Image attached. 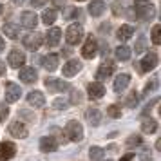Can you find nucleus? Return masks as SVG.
I'll use <instances>...</instances> for the list:
<instances>
[{"mask_svg":"<svg viewBox=\"0 0 161 161\" xmlns=\"http://www.w3.org/2000/svg\"><path fill=\"white\" fill-rule=\"evenodd\" d=\"M67 44H71V45H76V44H80V40L83 38V27H81L80 24H73V25H69L67 27Z\"/></svg>","mask_w":161,"mask_h":161,"instance_id":"f257e3e1","label":"nucleus"},{"mask_svg":"<svg viewBox=\"0 0 161 161\" xmlns=\"http://www.w3.org/2000/svg\"><path fill=\"white\" fill-rule=\"evenodd\" d=\"M65 136L71 141H81V138H83V127L78 121H69L65 127Z\"/></svg>","mask_w":161,"mask_h":161,"instance_id":"f03ea898","label":"nucleus"},{"mask_svg":"<svg viewBox=\"0 0 161 161\" xmlns=\"http://www.w3.org/2000/svg\"><path fill=\"white\" fill-rule=\"evenodd\" d=\"M24 45L29 51H38L40 45H42V35L40 33H29L27 36L24 38Z\"/></svg>","mask_w":161,"mask_h":161,"instance_id":"7ed1b4c3","label":"nucleus"},{"mask_svg":"<svg viewBox=\"0 0 161 161\" xmlns=\"http://www.w3.org/2000/svg\"><path fill=\"white\" fill-rule=\"evenodd\" d=\"M20 96H22V89L16 83H13V81H8L6 83V100L9 103H13V102H18Z\"/></svg>","mask_w":161,"mask_h":161,"instance_id":"20e7f679","label":"nucleus"},{"mask_svg":"<svg viewBox=\"0 0 161 161\" xmlns=\"http://www.w3.org/2000/svg\"><path fill=\"white\" fill-rule=\"evenodd\" d=\"M96 51H98V42H96L94 36H89L87 42L81 47V56H83V58H94Z\"/></svg>","mask_w":161,"mask_h":161,"instance_id":"39448f33","label":"nucleus"},{"mask_svg":"<svg viewBox=\"0 0 161 161\" xmlns=\"http://www.w3.org/2000/svg\"><path fill=\"white\" fill-rule=\"evenodd\" d=\"M45 87L49 89L51 92H64V91H67L71 85L65 83V81L58 80V78H45Z\"/></svg>","mask_w":161,"mask_h":161,"instance_id":"423d86ee","label":"nucleus"},{"mask_svg":"<svg viewBox=\"0 0 161 161\" xmlns=\"http://www.w3.org/2000/svg\"><path fill=\"white\" fill-rule=\"evenodd\" d=\"M16 147L11 141H2L0 143V161H8L11 158H15Z\"/></svg>","mask_w":161,"mask_h":161,"instance_id":"0eeeda50","label":"nucleus"},{"mask_svg":"<svg viewBox=\"0 0 161 161\" xmlns=\"http://www.w3.org/2000/svg\"><path fill=\"white\" fill-rule=\"evenodd\" d=\"M81 67H83V65H81L80 60H69L65 65H64L62 73H64V76H65V78H71V76H74L76 73H80Z\"/></svg>","mask_w":161,"mask_h":161,"instance_id":"6e6552de","label":"nucleus"},{"mask_svg":"<svg viewBox=\"0 0 161 161\" xmlns=\"http://www.w3.org/2000/svg\"><path fill=\"white\" fill-rule=\"evenodd\" d=\"M134 11H136L138 18H141V20H150L154 16V13H156L154 6H150V4H139V6H136Z\"/></svg>","mask_w":161,"mask_h":161,"instance_id":"1a4fd4ad","label":"nucleus"},{"mask_svg":"<svg viewBox=\"0 0 161 161\" xmlns=\"http://www.w3.org/2000/svg\"><path fill=\"white\" fill-rule=\"evenodd\" d=\"M9 134L13 136V138H27V129H25V125L22 121H13V123L9 125Z\"/></svg>","mask_w":161,"mask_h":161,"instance_id":"9d476101","label":"nucleus"},{"mask_svg":"<svg viewBox=\"0 0 161 161\" xmlns=\"http://www.w3.org/2000/svg\"><path fill=\"white\" fill-rule=\"evenodd\" d=\"M87 92L92 100H100L105 96V87H103L100 81H94V83H89L87 85Z\"/></svg>","mask_w":161,"mask_h":161,"instance_id":"9b49d317","label":"nucleus"},{"mask_svg":"<svg viewBox=\"0 0 161 161\" xmlns=\"http://www.w3.org/2000/svg\"><path fill=\"white\" fill-rule=\"evenodd\" d=\"M156 65H158V54L156 53H148V54H145V58L141 60V71L143 73L152 71Z\"/></svg>","mask_w":161,"mask_h":161,"instance_id":"f8f14e48","label":"nucleus"},{"mask_svg":"<svg viewBox=\"0 0 161 161\" xmlns=\"http://www.w3.org/2000/svg\"><path fill=\"white\" fill-rule=\"evenodd\" d=\"M112 73H114V64L107 62V64H102V65L98 67V71H96V78H98L100 81L107 80V78L112 76Z\"/></svg>","mask_w":161,"mask_h":161,"instance_id":"ddd939ff","label":"nucleus"},{"mask_svg":"<svg viewBox=\"0 0 161 161\" xmlns=\"http://www.w3.org/2000/svg\"><path fill=\"white\" fill-rule=\"evenodd\" d=\"M58 148V141L53 138V136H45L40 139V150L42 152H54Z\"/></svg>","mask_w":161,"mask_h":161,"instance_id":"4468645a","label":"nucleus"},{"mask_svg":"<svg viewBox=\"0 0 161 161\" xmlns=\"http://www.w3.org/2000/svg\"><path fill=\"white\" fill-rule=\"evenodd\" d=\"M24 64H25V54H24L22 51H11L9 53V65L15 67V69H18V67H22Z\"/></svg>","mask_w":161,"mask_h":161,"instance_id":"2eb2a0df","label":"nucleus"},{"mask_svg":"<svg viewBox=\"0 0 161 161\" xmlns=\"http://www.w3.org/2000/svg\"><path fill=\"white\" fill-rule=\"evenodd\" d=\"M27 103L33 105V107H44L45 103V96L40 92V91H33L27 94Z\"/></svg>","mask_w":161,"mask_h":161,"instance_id":"dca6fc26","label":"nucleus"},{"mask_svg":"<svg viewBox=\"0 0 161 161\" xmlns=\"http://www.w3.org/2000/svg\"><path fill=\"white\" fill-rule=\"evenodd\" d=\"M36 78H38V74L33 67H24L22 71H20V80H22L24 83H35Z\"/></svg>","mask_w":161,"mask_h":161,"instance_id":"f3484780","label":"nucleus"},{"mask_svg":"<svg viewBox=\"0 0 161 161\" xmlns=\"http://www.w3.org/2000/svg\"><path fill=\"white\" fill-rule=\"evenodd\" d=\"M20 22H22V25H25V27H36L38 18L33 11H24L22 15H20Z\"/></svg>","mask_w":161,"mask_h":161,"instance_id":"a211bd4d","label":"nucleus"},{"mask_svg":"<svg viewBox=\"0 0 161 161\" xmlns=\"http://www.w3.org/2000/svg\"><path fill=\"white\" fill-rule=\"evenodd\" d=\"M60 38H62V31L58 29V27H53V29L47 31V36H45V42H47V45H51V47H54V45H58Z\"/></svg>","mask_w":161,"mask_h":161,"instance_id":"6ab92c4d","label":"nucleus"},{"mask_svg":"<svg viewBox=\"0 0 161 161\" xmlns=\"http://www.w3.org/2000/svg\"><path fill=\"white\" fill-rule=\"evenodd\" d=\"M129 83H130V76L129 74H119L114 80V91L116 92H123L125 89L129 87Z\"/></svg>","mask_w":161,"mask_h":161,"instance_id":"aec40b11","label":"nucleus"},{"mask_svg":"<svg viewBox=\"0 0 161 161\" xmlns=\"http://www.w3.org/2000/svg\"><path fill=\"white\" fill-rule=\"evenodd\" d=\"M42 65L47 69V71H56V67H58V54H47L42 58Z\"/></svg>","mask_w":161,"mask_h":161,"instance_id":"412c9836","label":"nucleus"},{"mask_svg":"<svg viewBox=\"0 0 161 161\" xmlns=\"http://www.w3.org/2000/svg\"><path fill=\"white\" fill-rule=\"evenodd\" d=\"M85 118H87V121L92 127H98V125L102 123V112L98 109H89L87 112H85Z\"/></svg>","mask_w":161,"mask_h":161,"instance_id":"4be33fe9","label":"nucleus"},{"mask_svg":"<svg viewBox=\"0 0 161 161\" xmlns=\"http://www.w3.org/2000/svg\"><path fill=\"white\" fill-rule=\"evenodd\" d=\"M103 11H105V2H103V0H92V2H91V6H89V13H91L92 16L103 15Z\"/></svg>","mask_w":161,"mask_h":161,"instance_id":"5701e85b","label":"nucleus"},{"mask_svg":"<svg viewBox=\"0 0 161 161\" xmlns=\"http://www.w3.org/2000/svg\"><path fill=\"white\" fill-rule=\"evenodd\" d=\"M141 130L147 132V134H152V132L158 130V123H156V119H152V118H147V119H143L141 121Z\"/></svg>","mask_w":161,"mask_h":161,"instance_id":"b1692460","label":"nucleus"},{"mask_svg":"<svg viewBox=\"0 0 161 161\" xmlns=\"http://www.w3.org/2000/svg\"><path fill=\"white\" fill-rule=\"evenodd\" d=\"M132 33H134V29H132L130 25H127V24H125V25H121V27L118 29L116 36L119 38L121 42H127V40H129V38L132 36Z\"/></svg>","mask_w":161,"mask_h":161,"instance_id":"393cba45","label":"nucleus"},{"mask_svg":"<svg viewBox=\"0 0 161 161\" xmlns=\"http://www.w3.org/2000/svg\"><path fill=\"white\" fill-rule=\"evenodd\" d=\"M2 31H4V35L6 36H9V38H13L15 40L16 36H18V25H15V24H4L2 25Z\"/></svg>","mask_w":161,"mask_h":161,"instance_id":"a878e982","label":"nucleus"},{"mask_svg":"<svg viewBox=\"0 0 161 161\" xmlns=\"http://www.w3.org/2000/svg\"><path fill=\"white\" fill-rule=\"evenodd\" d=\"M56 11L54 9H47V11H44V15H42V22L45 24V25H51V24L56 22Z\"/></svg>","mask_w":161,"mask_h":161,"instance_id":"bb28decb","label":"nucleus"},{"mask_svg":"<svg viewBox=\"0 0 161 161\" xmlns=\"http://www.w3.org/2000/svg\"><path fill=\"white\" fill-rule=\"evenodd\" d=\"M103 156H105V150L103 148H100V147H91V150H89L91 161H102Z\"/></svg>","mask_w":161,"mask_h":161,"instance_id":"cd10ccee","label":"nucleus"},{"mask_svg":"<svg viewBox=\"0 0 161 161\" xmlns=\"http://www.w3.org/2000/svg\"><path fill=\"white\" fill-rule=\"evenodd\" d=\"M116 58L121 60V62H125V60L130 58V49L127 47V45H119L116 49Z\"/></svg>","mask_w":161,"mask_h":161,"instance_id":"c85d7f7f","label":"nucleus"},{"mask_svg":"<svg viewBox=\"0 0 161 161\" xmlns=\"http://www.w3.org/2000/svg\"><path fill=\"white\" fill-rule=\"evenodd\" d=\"M152 44H156V45L161 44V27L159 25H154L152 27Z\"/></svg>","mask_w":161,"mask_h":161,"instance_id":"c756f323","label":"nucleus"},{"mask_svg":"<svg viewBox=\"0 0 161 161\" xmlns=\"http://www.w3.org/2000/svg\"><path fill=\"white\" fill-rule=\"evenodd\" d=\"M125 103H127V107H136L138 105V94H136V91H132L130 94L127 96Z\"/></svg>","mask_w":161,"mask_h":161,"instance_id":"7c9ffc66","label":"nucleus"},{"mask_svg":"<svg viewBox=\"0 0 161 161\" xmlns=\"http://www.w3.org/2000/svg\"><path fill=\"white\" fill-rule=\"evenodd\" d=\"M107 114H109L110 118H119V116H121V110H119V107H118V105H109Z\"/></svg>","mask_w":161,"mask_h":161,"instance_id":"2f4dec72","label":"nucleus"},{"mask_svg":"<svg viewBox=\"0 0 161 161\" xmlns=\"http://www.w3.org/2000/svg\"><path fill=\"white\" fill-rule=\"evenodd\" d=\"M141 143H143L141 136H136V134H134V136H130V138L127 139V145H129V147H138V145H141Z\"/></svg>","mask_w":161,"mask_h":161,"instance_id":"473e14b6","label":"nucleus"},{"mask_svg":"<svg viewBox=\"0 0 161 161\" xmlns=\"http://www.w3.org/2000/svg\"><path fill=\"white\" fill-rule=\"evenodd\" d=\"M67 105H69V103H67V100H54V103H53V107H54V109H67Z\"/></svg>","mask_w":161,"mask_h":161,"instance_id":"72a5a7b5","label":"nucleus"},{"mask_svg":"<svg viewBox=\"0 0 161 161\" xmlns=\"http://www.w3.org/2000/svg\"><path fill=\"white\" fill-rule=\"evenodd\" d=\"M9 116V107L8 105H0V121H4Z\"/></svg>","mask_w":161,"mask_h":161,"instance_id":"f704fd0d","label":"nucleus"},{"mask_svg":"<svg viewBox=\"0 0 161 161\" xmlns=\"http://www.w3.org/2000/svg\"><path fill=\"white\" fill-rule=\"evenodd\" d=\"M80 15V11L78 9H67V15H65V18H74V16H78Z\"/></svg>","mask_w":161,"mask_h":161,"instance_id":"c9c22d12","label":"nucleus"},{"mask_svg":"<svg viewBox=\"0 0 161 161\" xmlns=\"http://www.w3.org/2000/svg\"><path fill=\"white\" fill-rule=\"evenodd\" d=\"M143 49H145V38H139L138 45H136V53H141Z\"/></svg>","mask_w":161,"mask_h":161,"instance_id":"e433bc0d","label":"nucleus"},{"mask_svg":"<svg viewBox=\"0 0 161 161\" xmlns=\"http://www.w3.org/2000/svg\"><path fill=\"white\" fill-rule=\"evenodd\" d=\"M31 4H33V8H42L45 4V0H31Z\"/></svg>","mask_w":161,"mask_h":161,"instance_id":"4c0bfd02","label":"nucleus"},{"mask_svg":"<svg viewBox=\"0 0 161 161\" xmlns=\"http://www.w3.org/2000/svg\"><path fill=\"white\" fill-rule=\"evenodd\" d=\"M132 159H134V154L129 152V154H125V156H123V158H121L119 161H132Z\"/></svg>","mask_w":161,"mask_h":161,"instance_id":"58836bf2","label":"nucleus"},{"mask_svg":"<svg viewBox=\"0 0 161 161\" xmlns=\"http://www.w3.org/2000/svg\"><path fill=\"white\" fill-rule=\"evenodd\" d=\"M141 161H150V154L143 152V154H141Z\"/></svg>","mask_w":161,"mask_h":161,"instance_id":"ea45409f","label":"nucleus"},{"mask_svg":"<svg viewBox=\"0 0 161 161\" xmlns=\"http://www.w3.org/2000/svg\"><path fill=\"white\" fill-rule=\"evenodd\" d=\"M53 4H54V8H62L64 6V0H53Z\"/></svg>","mask_w":161,"mask_h":161,"instance_id":"a19ab883","label":"nucleus"},{"mask_svg":"<svg viewBox=\"0 0 161 161\" xmlns=\"http://www.w3.org/2000/svg\"><path fill=\"white\" fill-rule=\"evenodd\" d=\"M2 74H6V65H4V62L0 60V76H2Z\"/></svg>","mask_w":161,"mask_h":161,"instance_id":"79ce46f5","label":"nucleus"},{"mask_svg":"<svg viewBox=\"0 0 161 161\" xmlns=\"http://www.w3.org/2000/svg\"><path fill=\"white\" fill-rule=\"evenodd\" d=\"M24 2H25V0H13V4H15V6H22Z\"/></svg>","mask_w":161,"mask_h":161,"instance_id":"37998d69","label":"nucleus"},{"mask_svg":"<svg viewBox=\"0 0 161 161\" xmlns=\"http://www.w3.org/2000/svg\"><path fill=\"white\" fill-rule=\"evenodd\" d=\"M4 45H6V44H4V40H2V38H0V53L4 51Z\"/></svg>","mask_w":161,"mask_h":161,"instance_id":"c03bdc74","label":"nucleus"},{"mask_svg":"<svg viewBox=\"0 0 161 161\" xmlns=\"http://www.w3.org/2000/svg\"><path fill=\"white\" fill-rule=\"evenodd\" d=\"M0 15H2V6H0Z\"/></svg>","mask_w":161,"mask_h":161,"instance_id":"a18cd8bd","label":"nucleus"},{"mask_svg":"<svg viewBox=\"0 0 161 161\" xmlns=\"http://www.w3.org/2000/svg\"><path fill=\"white\" fill-rule=\"evenodd\" d=\"M107 161H112V159H107Z\"/></svg>","mask_w":161,"mask_h":161,"instance_id":"49530a36","label":"nucleus"}]
</instances>
